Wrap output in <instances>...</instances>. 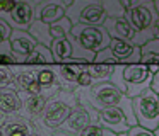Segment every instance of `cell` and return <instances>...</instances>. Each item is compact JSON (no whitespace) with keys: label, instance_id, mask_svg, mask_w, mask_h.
Listing matches in <instances>:
<instances>
[{"label":"cell","instance_id":"6","mask_svg":"<svg viewBox=\"0 0 159 136\" xmlns=\"http://www.w3.org/2000/svg\"><path fill=\"white\" fill-rule=\"evenodd\" d=\"M72 34L82 48L91 53H99L101 49L110 46L111 36L104 26H87V24H75L72 27Z\"/></svg>","mask_w":159,"mask_h":136},{"label":"cell","instance_id":"2","mask_svg":"<svg viewBox=\"0 0 159 136\" xmlns=\"http://www.w3.org/2000/svg\"><path fill=\"white\" fill-rule=\"evenodd\" d=\"M77 104H79V99H77L75 92L62 90V92H58V94H55L53 97L48 99L45 112L34 122L39 128L60 129V126L65 122V119L69 117V114L72 112V109Z\"/></svg>","mask_w":159,"mask_h":136},{"label":"cell","instance_id":"8","mask_svg":"<svg viewBox=\"0 0 159 136\" xmlns=\"http://www.w3.org/2000/svg\"><path fill=\"white\" fill-rule=\"evenodd\" d=\"M12 70H14V87L21 94V97L43 94L41 85L38 82V66L12 65Z\"/></svg>","mask_w":159,"mask_h":136},{"label":"cell","instance_id":"13","mask_svg":"<svg viewBox=\"0 0 159 136\" xmlns=\"http://www.w3.org/2000/svg\"><path fill=\"white\" fill-rule=\"evenodd\" d=\"M89 124H93L91 114L87 112V109L84 107V105L77 104L75 107L72 109V112L69 114V117L65 119V122L60 126V129L77 136L80 131H82V129H86Z\"/></svg>","mask_w":159,"mask_h":136},{"label":"cell","instance_id":"23","mask_svg":"<svg viewBox=\"0 0 159 136\" xmlns=\"http://www.w3.org/2000/svg\"><path fill=\"white\" fill-rule=\"evenodd\" d=\"M87 71L91 73V77L94 78V82H106L111 78L115 66L113 65H103V63H89L87 65Z\"/></svg>","mask_w":159,"mask_h":136},{"label":"cell","instance_id":"33","mask_svg":"<svg viewBox=\"0 0 159 136\" xmlns=\"http://www.w3.org/2000/svg\"><path fill=\"white\" fill-rule=\"evenodd\" d=\"M39 136H75V134H70L67 131H62V129H46V128H39Z\"/></svg>","mask_w":159,"mask_h":136},{"label":"cell","instance_id":"1","mask_svg":"<svg viewBox=\"0 0 159 136\" xmlns=\"http://www.w3.org/2000/svg\"><path fill=\"white\" fill-rule=\"evenodd\" d=\"M79 104L84 107H93L96 111H103L106 107H120L127 114L130 126L137 124V117L134 112V99L120 90L110 80L98 82L91 87H77L75 90Z\"/></svg>","mask_w":159,"mask_h":136},{"label":"cell","instance_id":"11","mask_svg":"<svg viewBox=\"0 0 159 136\" xmlns=\"http://www.w3.org/2000/svg\"><path fill=\"white\" fill-rule=\"evenodd\" d=\"M38 82L41 85L43 95L48 99L63 90V78L57 68V63L48 66H38Z\"/></svg>","mask_w":159,"mask_h":136},{"label":"cell","instance_id":"43","mask_svg":"<svg viewBox=\"0 0 159 136\" xmlns=\"http://www.w3.org/2000/svg\"><path fill=\"white\" fill-rule=\"evenodd\" d=\"M154 134H156V136H159V126H157V128L154 129Z\"/></svg>","mask_w":159,"mask_h":136},{"label":"cell","instance_id":"7","mask_svg":"<svg viewBox=\"0 0 159 136\" xmlns=\"http://www.w3.org/2000/svg\"><path fill=\"white\" fill-rule=\"evenodd\" d=\"M152 73L147 65L144 63H130L125 65V80H127V95L130 99L144 94L152 85Z\"/></svg>","mask_w":159,"mask_h":136},{"label":"cell","instance_id":"30","mask_svg":"<svg viewBox=\"0 0 159 136\" xmlns=\"http://www.w3.org/2000/svg\"><path fill=\"white\" fill-rule=\"evenodd\" d=\"M94 83H96L94 78L91 77L87 68H84V70L80 71V75L77 77V85H79V87H91V85H94Z\"/></svg>","mask_w":159,"mask_h":136},{"label":"cell","instance_id":"37","mask_svg":"<svg viewBox=\"0 0 159 136\" xmlns=\"http://www.w3.org/2000/svg\"><path fill=\"white\" fill-rule=\"evenodd\" d=\"M151 88L156 92V94H159V71L157 73H154V77H152V85Z\"/></svg>","mask_w":159,"mask_h":136},{"label":"cell","instance_id":"19","mask_svg":"<svg viewBox=\"0 0 159 136\" xmlns=\"http://www.w3.org/2000/svg\"><path fill=\"white\" fill-rule=\"evenodd\" d=\"M52 53L55 63H70L74 58V48L70 37H57L52 43Z\"/></svg>","mask_w":159,"mask_h":136},{"label":"cell","instance_id":"17","mask_svg":"<svg viewBox=\"0 0 159 136\" xmlns=\"http://www.w3.org/2000/svg\"><path fill=\"white\" fill-rule=\"evenodd\" d=\"M46 102H48V97H45L43 94L26 95V97H22L21 114L26 116V117H29V119H33V121H38V119L41 117V114L45 112Z\"/></svg>","mask_w":159,"mask_h":136},{"label":"cell","instance_id":"27","mask_svg":"<svg viewBox=\"0 0 159 136\" xmlns=\"http://www.w3.org/2000/svg\"><path fill=\"white\" fill-rule=\"evenodd\" d=\"M77 136H118V134L110 131V129H106L104 126H101L99 122H93L86 129H82Z\"/></svg>","mask_w":159,"mask_h":136},{"label":"cell","instance_id":"34","mask_svg":"<svg viewBox=\"0 0 159 136\" xmlns=\"http://www.w3.org/2000/svg\"><path fill=\"white\" fill-rule=\"evenodd\" d=\"M19 0H0V15L4 14H11L14 10V7L17 5Z\"/></svg>","mask_w":159,"mask_h":136},{"label":"cell","instance_id":"21","mask_svg":"<svg viewBox=\"0 0 159 136\" xmlns=\"http://www.w3.org/2000/svg\"><path fill=\"white\" fill-rule=\"evenodd\" d=\"M29 32H31L33 37L38 41V44H45V46L52 48L53 36H52V31H50V24L36 19L34 22L31 24V27H29Z\"/></svg>","mask_w":159,"mask_h":136},{"label":"cell","instance_id":"45","mask_svg":"<svg viewBox=\"0 0 159 136\" xmlns=\"http://www.w3.org/2000/svg\"><path fill=\"white\" fill-rule=\"evenodd\" d=\"M4 121H5V119H4ZM4 121H0V126H2V124H4ZM0 136H2V134H0Z\"/></svg>","mask_w":159,"mask_h":136},{"label":"cell","instance_id":"22","mask_svg":"<svg viewBox=\"0 0 159 136\" xmlns=\"http://www.w3.org/2000/svg\"><path fill=\"white\" fill-rule=\"evenodd\" d=\"M140 63L147 65L149 68H152V66L159 68V41L157 39H152V41H149L147 44L142 46Z\"/></svg>","mask_w":159,"mask_h":136},{"label":"cell","instance_id":"35","mask_svg":"<svg viewBox=\"0 0 159 136\" xmlns=\"http://www.w3.org/2000/svg\"><path fill=\"white\" fill-rule=\"evenodd\" d=\"M14 49H12L11 39L9 41H0V54H12Z\"/></svg>","mask_w":159,"mask_h":136},{"label":"cell","instance_id":"25","mask_svg":"<svg viewBox=\"0 0 159 136\" xmlns=\"http://www.w3.org/2000/svg\"><path fill=\"white\" fill-rule=\"evenodd\" d=\"M108 17H125L127 9L123 7L121 0H99Z\"/></svg>","mask_w":159,"mask_h":136},{"label":"cell","instance_id":"39","mask_svg":"<svg viewBox=\"0 0 159 136\" xmlns=\"http://www.w3.org/2000/svg\"><path fill=\"white\" fill-rule=\"evenodd\" d=\"M22 2H29V3H33V5H38V3L45 2V0H22Z\"/></svg>","mask_w":159,"mask_h":136},{"label":"cell","instance_id":"40","mask_svg":"<svg viewBox=\"0 0 159 136\" xmlns=\"http://www.w3.org/2000/svg\"><path fill=\"white\" fill-rule=\"evenodd\" d=\"M62 2H63V3H65V5H67V7H69V5H70V3H72V2H74V0H62Z\"/></svg>","mask_w":159,"mask_h":136},{"label":"cell","instance_id":"26","mask_svg":"<svg viewBox=\"0 0 159 136\" xmlns=\"http://www.w3.org/2000/svg\"><path fill=\"white\" fill-rule=\"evenodd\" d=\"M110 82L113 85H116L123 94H127V80H125V63H120V65H115V70L111 73V78Z\"/></svg>","mask_w":159,"mask_h":136},{"label":"cell","instance_id":"18","mask_svg":"<svg viewBox=\"0 0 159 136\" xmlns=\"http://www.w3.org/2000/svg\"><path fill=\"white\" fill-rule=\"evenodd\" d=\"M22 109V97L16 88H0V112L5 116L17 114Z\"/></svg>","mask_w":159,"mask_h":136},{"label":"cell","instance_id":"28","mask_svg":"<svg viewBox=\"0 0 159 136\" xmlns=\"http://www.w3.org/2000/svg\"><path fill=\"white\" fill-rule=\"evenodd\" d=\"M0 88H16L14 70L9 65H0Z\"/></svg>","mask_w":159,"mask_h":136},{"label":"cell","instance_id":"3","mask_svg":"<svg viewBox=\"0 0 159 136\" xmlns=\"http://www.w3.org/2000/svg\"><path fill=\"white\" fill-rule=\"evenodd\" d=\"M125 17H127V20L135 29V36H134V39H132L134 44L144 46L149 41L154 39L152 24H154L156 19L159 17L154 0H149V2L142 3V5H137V7H134V9L127 10Z\"/></svg>","mask_w":159,"mask_h":136},{"label":"cell","instance_id":"44","mask_svg":"<svg viewBox=\"0 0 159 136\" xmlns=\"http://www.w3.org/2000/svg\"><path fill=\"white\" fill-rule=\"evenodd\" d=\"M118 136H127V133H121V134H118Z\"/></svg>","mask_w":159,"mask_h":136},{"label":"cell","instance_id":"36","mask_svg":"<svg viewBox=\"0 0 159 136\" xmlns=\"http://www.w3.org/2000/svg\"><path fill=\"white\" fill-rule=\"evenodd\" d=\"M145 2H149V0H121V3H123V7L127 10L134 9V7H137V5H142V3H145Z\"/></svg>","mask_w":159,"mask_h":136},{"label":"cell","instance_id":"12","mask_svg":"<svg viewBox=\"0 0 159 136\" xmlns=\"http://www.w3.org/2000/svg\"><path fill=\"white\" fill-rule=\"evenodd\" d=\"M99 124L110 129V131L116 133V134L128 133V129L132 128L127 114L120 107H106L103 111H99Z\"/></svg>","mask_w":159,"mask_h":136},{"label":"cell","instance_id":"31","mask_svg":"<svg viewBox=\"0 0 159 136\" xmlns=\"http://www.w3.org/2000/svg\"><path fill=\"white\" fill-rule=\"evenodd\" d=\"M127 136H156V134H154V131H151V129L142 128L140 124H135V126H132V128L128 129Z\"/></svg>","mask_w":159,"mask_h":136},{"label":"cell","instance_id":"14","mask_svg":"<svg viewBox=\"0 0 159 136\" xmlns=\"http://www.w3.org/2000/svg\"><path fill=\"white\" fill-rule=\"evenodd\" d=\"M67 5L62 0H45L36 5V19L46 24H53L55 20L65 17Z\"/></svg>","mask_w":159,"mask_h":136},{"label":"cell","instance_id":"29","mask_svg":"<svg viewBox=\"0 0 159 136\" xmlns=\"http://www.w3.org/2000/svg\"><path fill=\"white\" fill-rule=\"evenodd\" d=\"M94 63H103V65H120L121 61L118 60L116 56H115L113 49H111L110 46L104 48V49H101L99 53H96V58H94Z\"/></svg>","mask_w":159,"mask_h":136},{"label":"cell","instance_id":"5","mask_svg":"<svg viewBox=\"0 0 159 136\" xmlns=\"http://www.w3.org/2000/svg\"><path fill=\"white\" fill-rule=\"evenodd\" d=\"M134 112L137 124L154 131L159 126V94L149 88L144 94L134 97Z\"/></svg>","mask_w":159,"mask_h":136},{"label":"cell","instance_id":"10","mask_svg":"<svg viewBox=\"0 0 159 136\" xmlns=\"http://www.w3.org/2000/svg\"><path fill=\"white\" fill-rule=\"evenodd\" d=\"M0 17L4 20H7L12 29L29 31L31 24L36 20V5L19 0L17 5L14 7V10L11 14H4V15H0Z\"/></svg>","mask_w":159,"mask_h":136},{"label":"cell","instance_id":"4","mask_svg":"<svg viewBox=\"0 0 159 136\" xmlns=\"http://www.w3.org/2000/svg\"><path fill=\"white\" fill-rule=\"evenodd\" d=\"M67 17L72 24H87V26H103L108 19L99 0H74L67 7Z\"/></svg>","mask_w":159,"mask_h":136},{"label":"cell","instance_id":"15","mask_svg":"<svg viewBox=\"0 0 159 136\" xmlns=\"http://www.w3.org/2000/svg\"><path fill=\"white\" fill-rule=\"evenodd\" d=\"M11 44L16 54L22 58H28L29 54L34 51V48L38 46V41L33 37V34L29 31H22V29H14L11 36Z\"/></svg>","mask_w":159,"mask_h":136},{"label":"cell","instance_id":"32","mask_svg":"<svg viewBox=\"0 0 159 136\" xmlns=\"http://www.w3.org/2000/svg\"><path fill=\"white\" fill-rule=\"evenodd\" d=\"M12 31H14V29L11 27V24L0 17V41H9V39H11Z\"/></svg>","mask_w":159,"mask_h":136},{"label":"cell","instance_id":"38","mask_svg":"<svg viewBox=\"0 0 159 136\" xmlns=\"http://www.w3.org/2000/svg\"><path fill=\"white\" fill-rule=\"evenodd\" d=\"M152 32H154V39L159 41V17L156 19V22L152 24Z\"/></svg>","mask_w":159,"mask_h":136},{"label":"cell","instance_id":"41","mask_svg":"<svg viewBox=\"0 0 159 136\" xmlns=\"http://www.w3.org/2000/svg\"><path fill=\"white\" fill-rule=\"evenodd\" d=\"M156 2V9H157V14H159V0H154Z\"/></svg>","mask_w":159,"mask_h":136},{"label":"cell","instance_id":"42","mask_svg":"<svg viewBox=\"0 0 159 136\" xmlns=\"http://www.w3.org/2000/svg\"><path fill=\"white\" fill-rule=\"evenodd\" d=\"M5 117H7V116H5V114H2V112H0V121H4Z\"/></svg>","mask_w":159,"mask_h":136},{"label":"cell","instance_id":"9","mask_svg":"<svg viewBox=\"0 0 159 136\" xmlns=\"http://www.w3.org/2000/svg\"><path fill=\"white\" fill-rule=\"evenodd\" d=\"M0 134L2 136H39V129L33 119L17 112V114H11L5 117L4 124L0 126Z\"/></svg>","mask_w":159,"mask_h":136},{"label":"cell","instance_id":"16","mask_svg":"<svg viewBox=\"0 0 159 136\" xmlns=\"http://www.w3.org/2000/svg\"><path fill=\"white\" fill-rule=\"evenodd\" d=\"M103 26L108 31V34L111 36V39L116 37V39L132 41L135 36V29L127 20V17H108Z\"/></svg>","mask_w":159,"mask_h":136},{"label":"cell","instance_id":"24","mask_svg":"<svg viewBox=\"0 0 159 136\" xmlns=\"http://www.w3.org/2000/svg\"><path fill=\"white\" fill-rule=\"evenodd\" d=\"M72 20L69 19V17H62V19L55 20L53 24H50V31H52V36L53 39H57V37H67L70 36V32H72Z\"/></svg>","mask_w":159,"mask_h":136},{"label":"cell","instance_id":"20","mask_svg":"<svg viewBox=\"0 0 159 136\" xmlns=\"http://www.w3.org/2000/svg\"><path fill=\"white\" fill-rule=\"evenodd\" d=\"M53 63H55V58H53L52 48L45 44H38L34 51L26 58V65H31V66H48Z\"/></svg>","mask_w":159,"mask_h":136}]
</instances>
